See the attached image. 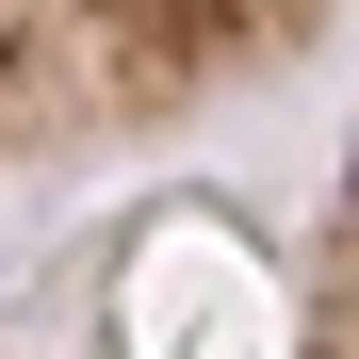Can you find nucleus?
I'll return each instance as SVG.
<instances>
[{"label":"nucleus","mask_w":359,"mask_h":359,"mask_svg":"<svg viewBox=\"0 0 359 359\" xmlns=\"http://www.w3.org/2000/svg\"><path fill=\"white\" fill-rule=\"evenodd\" d=\"M327 33L343 0H0V196L196 131Z\"/></svg>","instance_id":"f257e3e1"},{"label":"nucleus","mask_w":359,"mask_h":359,"mask_svg":"<svg viewBox=\"0 0 359 359\" xmlns=\"http://www.w3.org/2000/svg\"><path fill=\"white\" fill-rule=\"evenodd\" d=\"M294 327L359 359V147H343V180H327V212H311V245H294Z\"/></svg>","instance_id":"f03ea898"}]
</instances>
